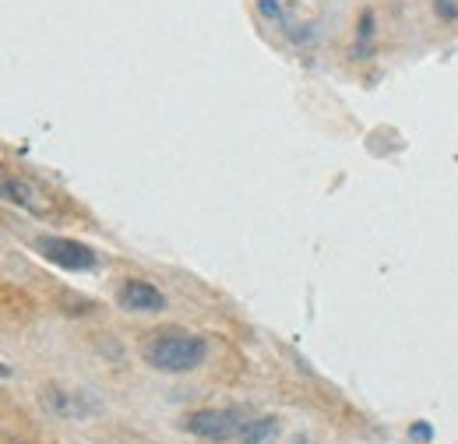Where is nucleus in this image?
Here are the masks:
<instances>
[{
    "mask_svg": "<svg viewBox=\"0 0 458 444\" xmlns=\"http://www.w3.org/2000/svg\"><path fill=\"white\" fill-rule=\"evenodd\" d=\"M32 247H36V254H43L50 265H57L64 272H92L99 265V254L89 243H78L71 236H50V233H43V236H36Z\"/></svg>",
    "mask_w": 458,
    "mask_h": 444,
    "instance_id": "nucleus-3",
    "label": "nucleus"
},
{
    "mask_svg": "<svg viewBox=\"0 0 458 444\" xmlns=\"http://www.w3.org/2000/svg\"><path fill=\"white\" fill-rule=\"evenodd\" d=\"M434 11H437L445 21H455V18H458V4H455V0H434Z\"/></svg>",
    "mask_w": 458,
    "mask_h": 444,
    "instance_id": "nucleus-10",
    "label": "nucleus"
},
{
    "mask_svg": "<svg viewBox=\"0 0 458 444\" xmlns=\"http://www.w3.org/2000/svg\"><path fill=\"white\" fill-rule=\"evenodd\" d=\"M360 39H363V43L374 39V11H363V14H360Z\"/></svg>",
    "mask_w": 458,
    "mask_h": 444,
    "instance_id": "nucleus-8",
    "label": "nucleus"
},
{
    "mask_svg": "<svg viewBox=\"0 0 458 444\" xmlns=\"http://www.w3.org/2000/svg\"><path fill=\"white\" fill-rule=\"evenodd\" d=\"M409 438H416V441H430V438H434V427H430L427 420H416V423L409 427Z\"/></svg>",
    "mask_w": 458,
    "mask_h": 444,
    "instance_id": "nucleus-9",
    "label": "nucleus"
},
{
    "mask_svg": "<svg viewBox=\"0 0 458 444\" xmlns=\"http://www.w3.org/2000/svg\"><path fill=\"white\" fill-rule=\"evenodd\" d=\"M247 427V409H194L180 420V431L205 441H233Z\"/></svg>",
    "mask_w": 458,
    "mask_h": 444,
    "instance_id": "nucleus-2",
    "label": "nucleus"
},
{
    "mask_svg": "<svg viewBox=\"0 0 458 444\" xmlns=\"http://www.w3.org/2000/svg\"><path fill=\"white\" fill-rule=\"evenodd\" d=\"M276 438H279V420L276 416L247 420V427L240 431V441L243 444H272Z\"/></svg>",
    "mask_w": 458,
    "mask_h": 444,
    "instance_id": "nucleus-6",
    "label": "nucleus"
},
{
    "mask_svg": "<svg viewBox=\"0 0 458 444\" xmlns=\"http://www.w3.org/2000/svg\"><path fill=\"white\" fill-rule=\"evenodd\" d=\"M116 307L131 311V314H159L166 307V296L152 282H145V278H127L116 289Z\"/></svg>",
    "mask_w": 458,
    "mask_h": 444,
    "instance_id": "nucleus-4",
    "label": "nucleus"
},
{
    "mask_svg": "<svg viewBox=\"0 0 458 444\" xmlns=\"http://www.w3.org/2000/svg\"><path fill=\"white\" fill-rule=\"evenodd\" d=\"M258 11H261L268 21H283V4H279V0H258Z\"/></svg>",
    "mask_w": 458,
    "mask_h": 444,
    "instance_id": "nucleus-7",
    "label": "nucleus"
},
{
    "mask_svg": "<svg viewBox=\"0 0 458 444\" xmlns=\"http://www.w3.org/2000/svg\"><path fill=\"white\" fill-rule=\"evenodd\" d=\"M141 356L152 371L187 374V371H198L205 363L208 342H205V335L191 332H156L141 342Z\"/></svg>",
    "mask_w": 458,
    "mask_h": 444,
    "instance_id": "nucleus-1",
    "label": "nucleus"
},
{
    "mask_svg": "<svg viewBox=\"0 0 458 444\" xmlns=\"http://www.w3.org/2000/svg\"><path fill=\"white\" fill-rule=\"evenodd\" d=\"M4 198L11 201V205H18V209H25V212H32V216H47V194L32 184V180H25V176H14V173H7L4 176Z\"/></svg>",
    "mask_w": 458,
    "mask_h": 444,
    "instance_id": "nucleus-5",
    "label": "nucleus"
}]
</instances>
